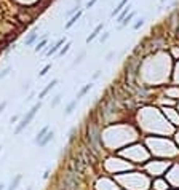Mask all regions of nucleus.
Instances as JSON below:
<instances>
[{
    "label": "nucleus",
    "mask_w": 179,
    "mask_h": 190,
    "mask_svg": "<svg viewBox=\"0 0 179 190\" xmlns=\"http://www.w3.org/2000/svg\"><path fill=\"white\" fill-rule=\"evenodd\" d=\"M160 2H162V3H163V2H167V0H160Z\"/></svg>",
    "instance_id": "obj_30"
},
{
    "label": "nucleus",
    "mask_w": 179,
    "mask_h": 190,
    "mask_svg": "<svg viewBox=\"0 0 179 190\" xmlns=\"http://www.w3.org/2000/svg\"><path fill=\"white\" fill-rule=\"evenodd\" d=\"M11 72V67H7V69H3L2 72H0V78H3V77H7L8 74Z\"/></svg>",
    "instance_id": "obj_20"
},
{
    "label": "nucleus",
    "mask_w": 179,
    "mask_h": 190,
    "mask_svg": "<svg viewBox=\"0 0 179 190\" xmlns=\"http://www.w3.org/2000/svg\"><path fill=\"white\" fill-rule=\"evenodd\" d=\"M21 179H22V176H21V174H18L16 178H15V181L11 182V185H10V188H8V190H16V187H18V184H19V181H21Z\"/></svg>",
    "instance_id": "obj_15"
},
{
    "label": "nucleus",
    "mask_w": 179,
    "mask_h": 190,
    "mask_svg": "<svg viewBox=\"0 0 179 190\" xmlns=\"http://www.w3.org/2000/svg\"><path fill=\"white\" fill-rule=\"evenodd\" d=\"M109 37H111V34H109V32H106V34L101 37V43H104V42H106V40H107Z\"/></svg>",
    "instance_id": "obj_24"
},
{
    "label": "nucleus",
    "mask_w": 179,
    "mask_h": 190,
    "mask_svg": "<svg viewBox=\"0 0 179 190\" xmlns=\"http://www.w3.org/2000/svg\"><path fill=\"white\" fill-rule=\"evenodd\" d=\"M102 27H104V24H98V26H96V29L93 31V34L90 35V37H87V43H90V42H93V40L96 38V37H98V34L102 31Z\"/></svg>",
    "instance_id": "obj_5"
},
{
    "label": "nucleus",
    "mask_w": 179,
    "mask_h": 190,
    "mask_svg": "<svg viewBox=\"0 0 179 190\" xmlns=\"http://www.w3.org/2000/svg\"><path fill=\"white\" fill-rule=\"evenodd\" d=\"M128 2H130V0H120V3H118V5H117V7H115V8L112 10V13H111V18H114V16H117V15H118V13H120V11L123 10V7H125V5H127Z\"/></svg>",
    "instance_id": "obj_4"
},
{
    "label": "nucleus",
    "mask_w": 179,
    "mask_h": 190,
    "mask_svg": "<svg viewBox=\"0 0 179 190\" xmlns=\"http://www.w3.org/2000/svg\"><path fill=\"white\" fill-rule=\"evenodd\" d=\"M51 139H53V133H51V131H48V133L43 136V139L38 142V145H40V147H45V145H47V144H48Z\"/></svg>",
    "instance_id": "obj_9"
},
{
    "label": "nucleus",
    "mask_w": 179,
    "mask_h": 190,
    "mask_svg": "<svg viewBox=\"0 0 179 190\" xmlns=\"http://www.w3.org/2000/svg\"><path fill=\"white\" fill-rule=\"evenodd\" d=\"M85 56H87V51H82V53L78 54V56H77V58L74 59V62L71 64V69H74L75 66H78V64H80L82 61H83V58H85Z\"/></svg>",
    "instance_id": "obj_10"
},
{
    "label": "nucleus",
    "mask_w": 179,
    "mask_h": 190,
    "mask_svg": "<svg viewBox=\"0 0 179 190\" xmlns=\"http://www.w3.org/2000/svg\"><path fill=\"white\" fill-rule=\"evenodd\" d=\"M69 48H71V43H66V46H64V48L61 50V53H59V54H61V56H64V54H66V53L69 51Z\"/></svg>",
    "instance_id": "obj_21"
},
{
    "label": "nucleus",
    "mask_w": 179,
    "mask_h": 190,
    "mask_svg": "<svg viewBox=\"0 0 179 190\" xmlns=\"http://www.w3.org/2000/svg\"><path fill=\"white\" fill-rule=\"evenodd\" d=\"M5 107H7V101H3L2 104H0V114L3 112V109H5Z\"/></svg>",
    "instance_id": "obj_27"
},
{
    "label": "nucleus",
    "mask_w": 179,
    "mask_h": 190,
    "mask_svg": "<svg viewBox=\"0 0 179 190\" xmlns=\"http://www.w3.org/2000/svg\"><path fill=\"white\" fill-rule=\"evenodd\" d=\"M62 43H64V38H59L58 42H56V43H54V45H53V46L50 48V51H48L47 54H48V56H51V54H54V53H56V51L59 50V46H61Z\"/></svg>",
    "instance_id": "obj_8"
},
{
    "label": "nucleus",
    "mask_w": 179,
    "mask_h": 190,
    "mask_svg": "<svg viewBox=\"0 0 179 190\" xmlns=\"http://www.w3.org/2000/svg\"><path fill=\"white\" fill-rule=\"evenodd\" d=\"M96 2H98V0H88V3H87V8H88V10H90V8H93Z\"/></svg>",
    "instance_id": "obj_23"
},
{
    "label": "nucleus",
    "mask_w": 179,
    "mask_h": 190,
    "mask_svg": "<svg viewBox=\"0 0 179 190\" xmlns=\"http://www.w3.org/2000/svg\"><path fill=\"white\" fill-rule=\"evenodd\" d=\"M77 101H78V99H75V101H72L71 104H69V105L66 107V114H67V115H71V114L74 112V109L77 107Z\"/></svg>",
    "instance_id": "obj_14"
},
{
    "label": "nucleus",
    "mask_w": 179,
    "mask_h": 190,
    "mask_svg": "<svg viewBox=\"0 0 179 190\" xmlns=\"http://www.w3.org/2000/svg\"><path fill=\"white\" fill-rule=\"evenodd\" d=\"M15 121H18V115H15V117H11V123H15Z\"/></svg>",
    "instance_id": "obj_28"
},
{
    "label": "nucleus",
    "mask_w": 179,
    "mask_h": 190,
    "mask_svg": "<svg viewBox=\"0 0 179 190\" xmlns=\"http://www.w3.org/2000/svg\"><path fill=\"white\" fill-rule=\"evenodd\" d=\"M80 16H82V10H78V11L75 13V15H72V16H71V19H69V21L66 22V29H71V27H72V26H74V24L80 19Z\"/></svg>",
    "instance_id": "obj_3"
},
{
    "label": "nucleus",
    "mask_w": 179,
    "mask_h": 190,
    "mask_svg": "<svg viewBox=\"0 0 179 190\" xmlns=\"http://www.w3.org/2000/svg\"><path fill=\"white\" fill-rule=\"evenodd\" d=\"M114 54H115V53H114V51H111V53H109L107 56H106V59H107V61H111V59L114 58Z\"/></svg>",
    "instance_id": "obj_26"
},
{
    "label": "nucleus",
    "mask_w": 179,
    "mask_h": 190,
    "mask_svg": "<svg viewBox=\"0 0 179 190\" xmlns=\"http://www.w3.org/2000/svg\"><path fill=\"white\" fill-rule=\"evenodd\" d=\"M131 8H133L131 5H128V7L125 5V7H123V10H122V11L118 13V15H117V16H118V18H117V22H122V21H123V18H125V16L128 15V13H130V10H131Z\"/></svg>",
    "instance_id": "obj_6"
},
{
    "label": "nucleus",
    "mask_w": 179,
    "mask_h": 190,
    "mask_svg": "<svg viewBox=\"0 0 179 190\" xmlns=\"http://www.w3.org/2000/svg\"><path fill=\"white\" fill-rule=\"evenodd\" d=\"M91 88H93V85H91V83L85 85L83 88H82V90L78 91V94H77V99H80V98H83V96H85V94H87V93H88V91H90Z\"/></svg>",
    "instance_id": "obj_11"
},
{
    "label": "nucleus",
    "mask_w": 179,
    "mask_h": 190,
    "mask_svg": "<svg viewBox=\"0 0 179 190\" xmlns=\"http://www.w3.org/2000/svg\"><path fill=\"white\" fill-rule=\"evenodd\" d=\"M144 22H146V18H139V19H137L134 24H133V29L134 31H137V29H141V27L144 26Z\"/></svg>",
    "instance_id": "obj_16"
},
{
    "label": "nucleus",
    "mask_w": 179,
    "mask_h": 190,
    "mask_svg": "<svg viewBox=\"0 0 179 190\" xmlns=\"http://www.w3.org/2000/svg\"><path fill=\"white\" fill-rule=\"evenodd\" d=\"M48 131H50V126H43L42 129H40V133L37 134V138H35V142L38 144L40 141H42V139H43V136H45V134H47Z\"/></svg>",
    "instance_id": "obj_12"
},
{
    "label": "nucleus",
    "mask_w": 179,
    "mask_h": 190,
    "mask_svg": "<svg viewBox=\"0 0 179 190\" xmlns=\"http://www.w3.org/2000/svg\"><path fill=\"white\" fill-rule=\"evenodd\" d=\"M40 107H42V104H40V102H37V104H35V105L31 109V110L26 114V117L22 118V121H21V123L16 126V129H15V133H16V134H19V133H21V131H22V129H24L27 125L31 123V121H32V118L35 117V114L38 112V109H40Z\"/></svg>",
    "instance_id": "obj_1"
},
{
    "label": "nucleus",
    "mask_w": 179,
    "mask_h": 190,
    "mask_svg": "<svg viewBox=\"0 0 179 190\" xmlns=\"http://www.w3.org/2000/svg\"><path fill=\"white\" fill-rule=\"evenodd\" d=\"M134 16H136V11H130L128 15H127L125 18H123V21L120 22V26H118V29H123V27H127V26H128V24L131 22V19H133Z\"/></svg>",
    "instance_id": "obj_2"
},
{
    "label": "nucleus",
    "mask_w": 179,
    "mask_h": 190,
    "mask_svg": "<svg viewBox=\"0 0 179 190\" xmlns=\"http://www.w3.org/2000/svg\"><path fill=\"white\" fill-rule=\"evenodd\" d=\"M56 83H58V80H53L51 83H48V86H47V88H43L42 91H40V94H38V98H45L47 94L50 93V90H51V88H53L54 85H56Z\"/></svg>",
    "instance_id": "obj_7"
},
{
    "label": "nucleus",
    "mask_w": 179,
    "mask_h": 190,
    "mask_svg": "<svg viewBox=\"0 0 179 190\" xmlns=\"http://www.w3.org/2000/svg\"><path fill=\"white\" fill-rule=\"evenodd\" d=\"M101 72H102V71H96L94 75H93V78H94V80H96V78H99V77H101Z\"/></svg>",
    "instance_id": "obj_25"
},
{
    "label": "nucleus",
    "mask_w": 179,
    "mask_h": 190,
    "mask_svg": "<svg viewBox=\"0 0 179 190\" xmlns=\"http://www.w3.org/2000/svg\"><path fill=\"white\" fill-rule=\"evenodd\" d=\"M0 190H3V185L2 184H0Z\"/></svg>",
    "instance_id": "obj_29"
},
{
    "label": "nucleus",
    "mask_w": 179,
    "mask_h": 190,
    "mask_svg": "<svg viewBox=\"0 0 179 190\" xmlns=\"http://www.w3.org/2000/svg\"><path fill=\"white\" fill-rule=\"evenodd\" d=\"M59 101H61V94H58V96H54V99L51 101V107H56V105L59 104Z\"/></svg>",
    "instance_id": "obj_18"
},
{
    "label": "nucleus",
    "mask_w": 179,
    "mask_h": 190,
    "mask_svg": "<svg viewBox=\"0 0 179 190\" xmlns=\"http://www.w3.org/2000/svg\"><path fill=\"white\" fill-rule=\"evenodd\" d=\"M47 42H48V38H47V37H43V38H42V40H40V42L37 43V46H35V51H40V50H42V48L47 45Z\"/></svg>",
    "instance_id": "obj_17"
},
{
    "label": "nucleus",
    "mask_w": 179,
    "mask_h": 190,
    "mask_svg": "<svg viewBox=\"0 0 179 190\" xmlns=\"http://www.w3.org/2000/svg\"><path fill=\"white\" fill-rule=\"evenodd\" d=\"M37 37H38V34H35V32H31L29 35H27V38H26V42H24V43H26L27 46H29V45H32V43L35 42V40H37Z\"/></svg>",
    "instance_id": "obj_13"
},
{
    "label": "nucleus",
    "mask_w": 179,
    "mask_h": 190,
    "mask_svg": "<svg viewBox=\"0 0 179 190\" xmlns=\"http://www.w3.org/2000/svg\"><path fill=\"white\" fill-rule=\"evenodd\" d=\"M27 190H32V188H31V187H29V188H27Z\"/></svg>",
    "instance_id": "obj_31"
},
{
    "label": "nucleus",
    "mask_w": 179,
    "mask_h": 190,
    "mask_svg": "<svg viewBox=\"0 0 179 190\" xmlns=\"http://www.w3.org/2000/svg\"><path fill=\"white\" fill-rule=\"evenodd\" d=\"M50 69H51V66H50V64H48V66H45L43 69H42V72H40V77H43V75H45V74H47Z\"/></svg>",
    "instance_id": "obj_22"
},
{
    "label": "nucleus",
    "mask_w": 179,
    "mask_h": 190,
    "mask_svg": "<svg viewBox=\"0 0 179 190\" xmlns=\"http://www.w3.org/2000/svg\"><path fill=\"white\" fill-rule=\"evenodd\" d=\"M78 8H80L78 5H75L74 8H71V10H69V11H67V16H72V15H75V13L78 11Z\"/></svg>",
    "instance_id": "obj_19"
}]
</instances>
